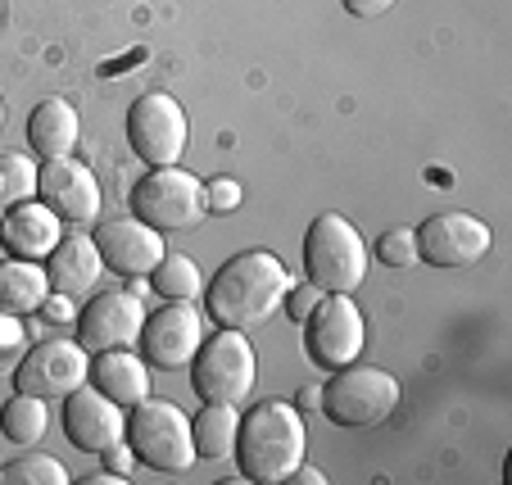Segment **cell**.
Returning a JSON list of instances; mask_svg holds the SVG:
<instances>
[{"instance_id": "6da1fadb", "label": "cell", "mask_w": 512, "mask_h": 485, "mask_svg": "<svg viewBox=\"0 0 512 485\" xmlns=\"http://www.w3.org/2000/svg\"><path fill=\"white\" fill-rule=\"evenodd\" d=\"M290 291V272L272 250H241L204 286V309L218 327L250 331L281 309Z\"/></svg>"}, {"instance_id": "7a4b0ae2", "label": "cell", "mask_w": 512, "mask_h": 485, "mask_svg": "<svg viewBox=\"0 0 512 485\" xmlns=\"http://www.w3.org/2000/svg\"><path fill=\"white\" fill-rule=\"evenodd\" d=\"M309 449V431H304V413L290 399H254L241 413V431H236V467L245 481L281 485L295 476Z\"/></svg>"}, {"instance_id": "3957f363", "label": "cell", "mask_w": 512, "mask_h": 485, "mask_svg": "<svg viewBox=\"0 0 512 485\" xmlns=\"http://www.w3.org/2000/svg\"><path fill=\"white\" fill-rule=\"evenodd\" d=\"M304 272L327 295H354L368 282V241L345 214H318L304 232Z\"/></svg>"}, {"instance_id": "277c9868", "label": "cell", "mask_w": 512, "mask_h": 485, "mask_svg": "<svg viewBox=\"0 0 512 485\" xmlns=\"http://www.w3.org/2000/svg\"><path fill=\"white\" fill-rule=\"evenodd\" d=\"M404 399L395 372L386 368H368V363H345V368L331 372V381L322 386V413H327L336 427L349 431H368L381 427Z\"/></svg>"}, {"instance_id": "5b68a950", "label": "cell", "mask_w": 512, "mask_h": 485, "mask_svg": "<svg viewBox=\"0 0 512 485\" xmlns=\"http://www.w3.org/2000/svg\"><path fill=\"white\" fill-rule=\"evenodd\" d=\"M127 445L136 449L150 472H191L195 467V440H191V418L168 399H141L127 408Z\"/></svg>"}, {"instance_id": "8992f818", "label": "cell", "mask_w": 512, "mask_h": 485, "mask_svg": "<svg viewBox=\"0 0 512 485\" xmlns=\"http://www.w3.org/2000/svg\"><path fill=\"white\" fill-rule=\"evenodd\" d=\"M254 377H259V359L245 331L223 327L218 336H204V345L191 359V386L204 404H236L254 395Z\"/></svg>"}, {"instance_id": "52a82bcc", "label": "cell", "mask_w": 512, "mask_h": 485, "mask_svg": "<svg viewBox=\"0 0 512 485\" xmlns=\"http://www.w3.org/2000/svg\"><path fill=\"white\" fill-rule=\"evenodd\" d=\"M127 146L145 168L182 164L191 146V118L168 91H145L127 109Z\"/></svg>"}, {"instance_id": "ba28073f", "label": "cell", "mask_w": 512, "mask_h": 485, "mask_svg": "<svg viewBox=\"0 0 512 485\" xmlns=\"http://www.w3.org/2000/svg\"><path fill=\"white\" fill-rule=\"evenodd\" d=\"M209 214L204 204V182L191 177L182 164L150 168L141 182L132 186V218L150 223L155 232H186Z\"/></svg>"}, {"instance_id": "9c48e42d", "label": "cell", "mask_w": 512, "mask_h": 485, "mask_svg": "<svg viewBox=\"0 0 512 485\" xmlns=\"http://www.w3.org/2000/svg\"><path fill=\"white\" fill-rule=\"evenodd\" d=\"M300 327H304V354H309L318 368L336 372V368H345V363L363 359L368 322H363V309L354 304V295H322L318 309H313Z\"/></svg>"}, {"instance_id": "30bf717a", "label": "cell", "mask_w": 512, "mask_h": 485, "mask_svg": "<svg viewBox=\"0 0 512 485\" xmlns=\"http://www.w3.org/2000/svg\"><path fill=\"white\" fill-rule=\"evenodd\" d=\"M91 377V354L78 340H41L14 363V390L37 399H68Z\"/></svg>"}, {"instance_id": "8fae6325", "label": "cell", "mask_w": 512, "mask_h": 485, "mask_svg": "<svg viewBox=\"0 0 512 485\" xmlns=\"http://www.w3.org/2000/svg\"><path fill=\"white\" fill-rule=\"evenodd\" d=\"M204 345V318L195 300H168L159 313H145L141 327V359L159 372L191 368L195 350Z\"/></svg>"}, {"instance_id": "7c38bea8", "label": "cell", "mask_w": 512, "mask_h": 485, "mask_svg": "<svg viewBox=\"0 0 512 485\" xmlns=\"http://www.w3.org/2000/svg\"><path fill=\"white\" fill-rule=\"evenodd\" d=\"M141 327H145V304L132 291H100L87 300V309L78 313L73 331L78 345L87 354H105V350H132L141 345Z\"/></svg>"}, {"instance_id": "4fadbf2b", "label": "cell", "mask_w": 512, "mask_h": 485, "mask_svg": "<svg viewBox=\"0 0 512 485\" xmlns=\"http://www.w3.org/2000/svg\"><path fill=\"white\" fill-rule=\"evenodd\" d=\"M490 254V227L481 218L449 209V214H431L417 227V259L431 268H467Z\"/></svg>"}, {"instance_id": "5bb4252c", "label": "cell", "mask_w": 512, "mask_h": 485, "mask_svg": "<svg viewBox=\"0 0 512 485\" xmlns=\"http://www.w3.org/2000/svg\"><path fill=\"white\" fill-rule=\"evenodd\" d=\"M37 200L50 204V209L64 218V227L68 223L82 227V223H96V218H100V204H105V195H100L96 173L68 155V159H46V164H41Z\"/></svg>"}, {"instance_id": "9a60e30c", "label": "cell", "mask_w": 512, "mask_h": 485, "mask_svg": "<svg viewBox=\"0 0 512 485\" xmlns=\"http://www.w3.org/2000/svg\"><path fill=\"white\" fill-rule=\"evenodd\" d=\"M64 436L82 454H105L114 440L127 436V408L96 386H78L64 399Z\"/></svg>"}, {"instance_id": "2e32d148", "label": "cell", "mask_w": 512, "mask_h": 485, "mask_svg": "<svg viewBox=\"0 0 512 485\" xmlns=\"http://www.w3.org/2000/svg\"><path fill=\"white\" fill-rule=\"evenodd\" d=\"M96 250L105 259V268H114L118 277H150L159 259H164V232H155L141 218H105L96 223Z\"/></svg>"}, {"instance_id": "e0dca14e", "label": "cell", "mask_w": 512, "mask_h": 485, "mask_svg": "<svg viewBox=\"0 0 512 485\" xmlns=\"http://www.w3.org/2000/svg\"><path fill=\"white\" fill-rule=\"evenodd\" d=\"M64 241V218L41 200H23L0 214V250L14 259L46 263V254Z\"/></svg>"}, {"instance_id": "ac0fdd59", "label": "cell", "mask_w": 512, "mask_h": 485, "mask_svg": "<svg viewBox=\"0 0 512 485\" xmlns=\"http://www.w3.org/2000/svg\"><path fill=\"white\" fill-rule=\"evenodd\" d=\"M100 272H105V259H100L96 241L82 232H64V241L46 254V277H50V291L59 295H87L96 291Z\"/></svg>"}, {"instance_id": "d6986e66", "label": "cell", "mask_w": 512, "mask_h": 485, "mask_svg": "<svg viewBox=\"0 0 512 485\" xmlns=\"http://www.w3.org/2000/svg\"><path fill=\"white\" fill-rule=\"evenodd\" d=\"M91 386L100 395H109L114 404L132 408L141 399H150V363L132 350H105V354H91Z\"/></svg>"}, {"instance_id": "ffe728a7", "label": "cell", "mask_w": 512, "mask_h": 485, "mask_svg": "<svg viewBox=\"0 0 512 485\" xmlns=\"http://www.w3.org/2000/svg\"><path fill=\"white\" fill-rule=\"evenodd\" d=\"M78 136H82V123H78V109L68 105V100L50 96L32 109L28 118V146L32 155L46 164V159H68L78 150Z\"/></svg>"}, {"instance_id": "44dd1931", "label": "cell", "mask_w": 512, "mask_h": 485, "mask_svg": "<svg viewBox=\"0 0 512 485\" xmlns=\"http://www.w3.org/2000/svg\"><path fill=\"white\" fill-rule=\"evenodd\" d=\"M50 295V277L46 263L32 259H0V313H14V318H28L46 304Z\"/></svg>"}, {"instance_id": "7402d4cb", "label": "cell", "mask_w": 512, "mask_h": 485, "mask_svg": "<svg viewBox=\"0 0 512 485\" xmlns=\"http://www.w3.org/2000/svg\"><path fill=\"white\" fill-rule=\"evenodd\" d=\"M236 431H241V408H236V404H204L200 413L191 418L195 454H200V458H213V463L232 458Z\"/></svg>"}, {"instance_id": "603a6c76", "label": "cell", "mask_w": 512, "mask_h": 485, "mask_svg": "<svg viewBox=\"0 0 512 485\" xmlns=\"http://www.w3.org/2000/svg\"><path fill=\"white\" fill-rule=\"evenodd\" d=\"M46 427H50V408H46V399H37V395L14 390V399L0 408V436L19 449L37 445V440L46 436Z\"/></svg>"}, {"instance_id": "cb8c5ba5", "label": "cell", "mask_w": 512, "mask_h": 485, "mask_svg": "<svg viewBox=\"0 0 512 485\" xmlns=\"http://www.w3.org/2000/svg\"><path fill=\"white\" fill-rule=\"evenodd\" d=\"M150 291L164 295V300H195V295H204L200 263L186 259V254H164L150 268Z\"/></svg>"}, {"instance_id": "d4e9b609", "label": "cell", "mask_w": 512, "mask_h": 485, "mask_svg": "<svg viewBox=\"0 0 512 485\" xmlns=\"http://www.w3.org/2000/svg\"><path fill=\"white\" fill-rule=\"evenodd\" d=\"M37 177H41L37 159L19 155V150H5L0 155V214L23 200H37Z\"/></svg>"}, {"instance_id": "484cf974", "label": "cell", "mask_w": 512, "mask_h": 485, "mask_svg": "<svg viewBox=\"0 0 512 485\" xmlns=\"http://www.w3.org/2000/svg\"><path fill=\"white\" fill-rule=\"evenodd\" d=\"M0 485H68V472L50 454H23L0 467Z\"/></svg>"}, {"instance_id": "4316f807", "label": "cell", "mask_w": 512, "mask_h": 485, "mask_svg": "<svg viewBox=\"0 0 512 485\" xmlns=\"http://www.w3.org/2000/svg\"><path fill=\"white\" fill-rule=\"evenodd\" d=\"M372 254H377L386 268H413L417 259V232L413 227H390V232L377 236V245H372Z\"/></svg>"}, {"instance_id": "83f0119b", "label": "cell", "mask_w": 512, "mask_h": 485, "mask_svg": "<svg viewBox=\"0 0 512 485\" xmlns=\"http://www.w3.org/2000/svg\"><path fill=\"white\" fill-rule=\"evenodd\" d=\"M28 354V327L14 313H0V372L14 368V363Z\"/></svg>"}, {"instance_id": "f1b7e54d", "label": "cell", "mask_w": 512, "mask_h": 485, "mask_svg": "<svg viewBox=\"0 0 512 485\" xmlns=\"http://www.w3.org/2000/svg\"><path fill=\"white\" fill-rule=\"evenodd\" d=\"M204 204H209V209H223V214L241 209V182H236V177H213V182H204Z\"/></svg>"}, {"instance_id": "f546056e", "label": "cell", "mask_w": 512, "mask_h": 485, "mask_svg": "<svg viewBox=\"0 0 512 485\" xmlns=\"http://www.w3.org/2000/svg\"><path fill=\"white\" fill-rule=\"evenodd\" d=\"M322 295H327V291H318V286H313V282H300V286H290V291H286V300H281V304H286L290 322H304L313 309H318V300H322Z\"/></svg>"}, {"instance_id": "4dcf8cb0", "label": "cell", "mask_w": 512, "mask_h": 485, "mask_svg": "<svg viewBox=\"0 0 512 485\" xmlns=\"http://www.w3.org/2000/svg\"><path fill=\"white\" fill-rule=\"evenodd\" d=\"M41 318L46 322H55V327H73L78 322V309H73V295H59V291H50L46 295V304H41Z\"/></svg>"}, {"instance_id": "1f68e13d", "label": "cell", "mask_w": 512, "mask_h": 485, "mask_svg": "<svg viewBox=\"0 0 512 485\" xmlns=\"http://www.w3.org/2000/svg\"><path fill=\"white\" fill-rule=\"evenodd\" d=\"M100 458H105V472H114V476L136 472V463H141V458H136V449L127 445V436H123V440H114V445H109Z\"/></svg>"}, {"instance_id": "d6a6232c", "label": "cell", "mask_w": 512, "mask_h": 485, "mask_svg": "<svg viewBox=\"0 0 512 485\" xmlns=\"http://www.w3.org/2000/svg\"><path fill=\"white\" fill-rule=\"evenodd\" d=\"M354 19H381L386 10H395V0H340Z\"/></svg>"}, {"instance_id": "836d02e7", "label": "cell", "mask_w": 512, "mask_h": 485, "mask_svg": "<svg viewBox=\"0 0 512 485\" xmlns=\"http://www.w3.org/2000/svg\"><path fill=\"white\" fill-rule=\"evenodd\" d=\"M290 481H300V485H322V481H327V476H322L318 467H304V463H300V467H295V476H290Z\"/></svg>"}, {"instance_id": "e575fe53", "label": "cell", "mask_w": 512, "mask_h": 485, "mask_svg": "<svg viewBox=\"0 0 512 485\" xmlns=\"http://www.w3.org/2000/svg\"><path fill=\"white\" fill-rule=\"evenodd\" d=\"M322 404V386H304V395H300V408H318Z\"/></svg>"}, {"instance_id": "d590c367", "label": "cell", "mask_w": 512, "mask_h": 485, "mask_svg": "<svg viewBox=\"0 0 512 485\" xmlns=\"http://www.w3.org/2000/svg\"><path fill=\"white\" fill-rule=\"evenodd\" d=\"M127 291H132V295H145V291H150V282H145V277H127Z\"/></svg>"}, {"instance_id": "8d00e7d4", "label": "cell", "mask_w": 512, "mask_h": 485, "mask_svg": "<svg viewBox=\"0 0 512 485\" xmlns=\"http://www.w3.org/2000/svg\"><path fill=\"white\" fill-rule=\"evenodd\" d=\"M0 127H5V100H0Z\"/></svg>"}]
</instances>
